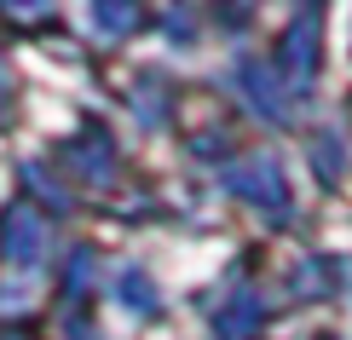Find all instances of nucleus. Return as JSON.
<instances>
[{
	"label": "nucleus",
	"mask_w": 352,
	"mask_h": 340,
	"mask_svg": "<svg viewBox=\"0 0 352 340\" xmlns=\"http://www.w3.org/2000/svg\"><path fill=\"white\" fill-rule=\"evenodd\" d=\"M237 93L266 115L272 127H289V115H295V110H289V81L277 76V69L254 64V58H243V64H237Z\"/></svg>",
	"instance_id": "4"
},
{
	"label": "nucleus",
	"mask_w": 352,
	"mask_h": 340,
	"mask_svg": "<svg viewBox=\"0 0 352 340\" xmlns=\"http://www.w3.org/2000/svg\"><path fill=\"white\" fill-rule=\"evenodd\" d=\"M226 190L243 196V202H254V208H266L272 219L289 214V179H283V168H277L272 156H254V161L226 168Z\"/></svg>",
	"instance_id": "1"
},
{
	"label": "nucleus",
	"mask_w": 352,
	"mask_h": 340,
	"mask_svg": "<svg viewBox=\"0 0 352 340\" xmlns=\"http://www.w3.org/2000/svg\"><path fill=\"white\" fill-rule=\"evenodd\" d=\"M312 161H324V168H318V173H324L329 185L341 179V144H335V139H318V144H312Z\"/></svg>",
	"instance_id": "12"
},
{
	"label": "nucleus",
	"mask_w": 352,
	"mask_h": 340,
	"mask_svg": "<svg viewBox=\"0 0 352 340\" xmlns=\"http://www.w3.org/2000/svg\"><path fill=\"white\" fill-rule=\"evenodd\" d=\"M116 300H122L133 317H156V312H162V294H156V283H151V271H144V265L116 271Z\"/></svg>",
	"instance_id": "7"
},
{
	"label": "nucleus",
	"mask_w": 352,
	"mask_h": 340,
	"mask_svg": "<svg viewBox=\"0 0 352 340\" xmlns=\"http://www.w3.org/2000/svg\"><path fill=\"white\" fill-rule=\"evenodd\" d=\"M93 283H98V254L93 248H76L69 254V271H64V300H81Z\"/></svg>",
	"instance_id": "8"
},
{
	"label": "nucleus",
	"mask_w": 352,
	"mask_h": 340,
	"mask_svg": "<svg viewBox=\"0 0 352 340\" xmlns=\"http://www.w3.org/2000/svg\"><path fill=\"white\" fill-rule=\"evenodd\" d=\"M64 168H76L81 179H93V185H110V173H116V139H110V127H98V122H87L76 139H64Z\"/></svg>",
	"instance_id": "5"
},
{
	"label": "nucleus",
	"mask_w": 352,
	"mask_h": 340,
	"mask_svg": "<svg viewBox=\"0 0 352 340\" xmlns=\"http://www.w3.org/2000/svg\"><path fill=\"white\" fill-rule=\"evenodd\" d=\"M0 98H6V76H0Z\"/></svg>",
	"instance_id": "14"
},
{
	"label": "nucleus",
	"mask_w": 352,
	"mask_h": 340,
	"mask_svg": "<svg viewBox=\"0 0 352 340\" xmlns=\"http://www.w3.org/2000/svg\"><path fill=\"white\" fill-rule=\"evenodd\" d=\"M23 179H29V185H35V190H41V196H47V202H52V208H69V190H64V185H58V179H52V173H47V168H41V161H29V168H23Z\"/></svg>",
	"instance_id": "11"
},
{
	"label": "nucleus",
	"mask_w": 352,
	"mask_h": 340,
	"mask_svg": "<svg viewBox=\"0 0 352 340\" xmlns=\"http://www.w3.org/2000/svg\"><path fill=\"white\" fill-rule=\"evenodd\" d=\"M260 323H266V306H260L254 294H237V300H226L214 312V335L219 340H254Z\"/></svg>",
	"instance_id": "6"
},
{
	"label": "nucleus",
	"mask_w": 352,
	"mask_h": 340,
	"mask_svg": "<svg viewBox=\"0 0 352 340\" xmlns=\"http://www.w3.org/2000/svg\"><path fill=\"white\" fill-rule=\"evenodd\" d=\"M64 340H104V335L93 323H81V317H64Z\"/></svg>",
	"instance_id": "13"
},
{
	"label": "nucleus",
	"mask_w": 352,
	"mask_h": 340,
	"mask_svg": "<svg viewBox=\"0 0 352 340\" xmlns=\"http://www.w3.org/2000/svg\"><path fill=\"white\" fill-rule=\"evenodd\" d=\"M133 110H139V122H144V127H162L168 93L156 87V76H139V87H133Z\"/></svg>",
	"instance_id": "9"
},
{
	"label": "nucleus",
	"mask_w": 352,
	"mask_h": 340,
	"mask_svg": "<svg viewBox=\"0 0 352 340\" xmlns=\"http://www.w3.org/2000/svg\"><path fill=\"white\" fill-rule=\"evenodd\" d=\"M0 260L12 271H35L47 260V219L29 208V202H12L6 219H0Z\"/></svg>",
	"instance_id": "2"
},
{
	"label": "nucleus",
	"mask_w": 352,
	"mask_h": 340,
	"mask_svg": "<svg viewBox=\"0 0 352 340\" xmlns=\"http://www.w3.org/2000/svg\"><path fill=\"white\" fill-rule=\"evenodd\" d=\"M93 23L104 29V35H127V29L139 23V6H127V0H116V6H110V0H98V6H93Z\"/></svg>",
	"instance_id": "10"
},
{
	"label": "nucleus",
	"mask_w": 352,
	"mask_h": 340,
	"mask_svg": "<svg viewBox=\"0 0 352 340\" xmlns=\"http://www.w3.org/2000/svg\"><path fill=\"white\" fill-rule=\"evenodd\" d=\"M318 47H324V29H318V12H300L295 23H289L283 47H277V76H283L295 93H306L318 76Z\"/></svg>",
	"instance_id": "3"
}]
</instances>
